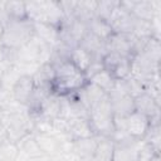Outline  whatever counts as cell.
Instances as JSON below:
<instances>
[{
    "instance_id": "1",
    "label": "cell",
    "mask_w": 161,
    "mask_h": 161,
    "mask_svg": "<svg viewBox=\"0 0 161 161\" xmlns=\"http://www.w3.org/2000/svg\"><path fill=\"white\" fill-rule=\"evenodd\" d=\"M53 67L55 69V77L52 84L53 93L67 96L69 93L77 92L88 82L86 73L78 69L69 59L60 62Z\"/></svg>"
},
{
    "instance_id": "2",
    "label": "cell",
    "mask_w": 161,
    "mask_h": 161,
    "mask_svg": "<svg viewBox=\"0 0 161 161\" xmlns=\"http://www.w3.org/2000/svg\"><path fill=\"white\" fill-rule=\"evenodd\" d=\"M26 18L33 23H43L59 28L64 20L59 1H28L25 3Z\"/></svg>"
},
{
    "instance_id": "3",
    "label": "cell",
    "mask_w": 161,
    "mask_h": 161,
    "mask_svg": "<svg viewBox=\"0 0 161 161\" xmlns=\"http://www.w3.org/2000/svg\"><path fill=\"white\" fill-rule=\"evenodd\" d=\"M34 23L29 19L10 20L5 24L0 44L6 49L18 50L34 36Z\"/></svg>"
},
{
    "instance_id": "4",
    "label": "cell",
    "mask_w": 161,
    "mask_h": 161,
    "mask_svg": "<svg viewBox=\"0 0 161 161\" xmlns=\"http://www.w3.org/2000/svg\"><path fill=\"white\" fill-rule=\"evenodd\" d=\"M88 121L97 136L112 137L114 133V116L108 94L88 109Z\"/></svg>"
},
{
    "instance_id": "5",
    "label": "cell",
    "mask_w": 161,
    "mask_h": 161,
    "mask_svg": "<svg viewBox=\"0 0 161 161\" xmlns=\"http://www.w3.org/2000/svg\"><path fill=\"white\" fill-rule=\"evenodd\" d=\"M1 125L6 130L8 140L15 145L26 135L31 133L34 130L33 119L29 116L26 107L18 111L4 113Z\"/></svg>"
},
{
    "instance_id": "6",
    "label": "cell",
    "mask_w": 161,
    "mask_h": 161,
    "mask_svg": "<svg viewBox=\"0 0 161 161\" xmlns=\"http://www.w3.org/2000/svg\"><path fill=\"white\" fill-rule=\"evenodd\" d=\"M52 47L44 43L40 38H38L35 34L34 36L20 49L15 53V62L14 64H29L40 67L42 64L47 63L52 54Z\"/></svg>"
},
{
    "instance_id": "7",
    "label": "cell",
    "mask_w": 161,
    "mask_h": 161,
    "mask_svg": "<svg viewBox=\"0 0 161 161\" xmlns=\"http://www.w3.org/2000/svg\"><path fill=\"white\" fill-rule=\"evenodd\" d=\"M108 99L111 102L114 118H123L135 111L133 98L123 91L118 79L114 82L112 91L108 93Z\"/></svg>"
},
{
    "instance_id": "8",
    "label": "cell",
    "mask_w": 161,
    "mask_h": 161,
    "mask_svg": "<svg viewBox=\"0 0 161 161\" xmlns=\"http://www.w3.org/2000/svg\"><path fill=\"white\" fill-rule=\"evenodd\" d=\"M121 5L126 8L135 18L151 21L156 15H161V1L158 0H131L121 1Z\"/></svg>"
},
{
    "instance_id": "9",
    "label": "cell",
    "mask_w": 161,
    "mask_h": 161,
    "mask_svg": "<svg viewBox=\"0 0 161 161\" xmlns=\"http://www.w3.org/2000/svg\"><path fill=\"white\" fill-rule=\"evenodd\" d=\"M102 67L116 80L123 79L130 75L131 58H127L116 53H106V55L102 59Z\"/></svg>"
},
{
    "instance_id": "10",
    "label": "cell",
    "mask_w": 161,
    "mask_h": 161,
    "mask_svg": "<svg viewBox=\"0 0 161 161\" xmlns=\"http://www.w3.org/2000/svg\"><path fill=\"white\" fill-rule=\"evenodd\" d=\"M136 19L126 8L121 5V1H118L117 6L113 9L108 23L113 30V33H122V34H131L136 23Z\"/></svg>"
},
{
    "instance_id": "11",
    "label": "cell",
    "mask_w": 161,
    "mask_h": 161,
    "mask_svg": "<svg viewBox=\"0 0 161 161\" xmlns=\"http://www.w3.org/2000/svg\"><path fill=\"white\" fill-rule=\"evenodd\" d=\"M135 111L146 116L150 123H160V102L151 94L143 92L133 98Z\"/></svg>"
},
{
    "instance_id": "12",
    "label": "cell",
    "mask_w": 161,
    "mask_h": 161,
    "mask_svg": "<svg viewBox=\"0 0 161 161\" xmlns=\"http://www.w3.org/2000/svg\"><path fill=\"white\" fill-rule=\"evenodd\" d=\"M133 43L135 38L132 34L112 33V35L106 40V50L107 53H116L127 58H132Z\"/></svg>"
},
{
    "instance_id": "13",
    "label": "cell",
    "mask_w": 161,
    "mask_h": 161,
    "mask_svg": "<svg viewBox=\"0 0 161 161\" xmlns=\"http://www.w3.org/2000/svg\"><path fill=\"white\" fill-rule=\"evenodd\" d=\"M35 142L38 143L39 148L44 155L48 157H54L57 156L62 150L65 142H63L57 135L54 133H48V132H33Z\"/></svg>"
},
{
    "instance_id": "14",
    "label": "cell",
    "mask_w": 161,
    "mask_h": 161,
    "mask_svg": "<svg viewBox=\"0 0 161 161\" xmlns=\"http://www.w3.org/2000/svg\"><path fill=\"white\" fill-rule=\"evenodd\" d=\"M96 136L88 118H77V119H67V131L65 137L68 141H74L79 138H87Z\"/></svg>"
},
{
    "instance_id": "15",
    "label": "cell",
    "mask_w": 161,
    "mask_h": 161,
    "mask_svg": "<svg viewBox=\"0 0 161 161\" xmlns=\"http://www.w3.org/2000/svg\"><path fill=\"white\" fill-rule=\"evenodd\" d=\"M78 45L82 47L92 57L93 62H102L103 57L107 53V50H106V40L99 39L98 36L93 35L91 31H88L84 35V38L80 40V43Z\"/></svg>"
},
{
    "instance_id": "16",
    "label": "cell",
    "mask_w": 161,
    "mask_h": 161,
    "mask_svg": "<svg viewBox=\"0 0 161 161\" xmlns=\"http://www.w3.org/2000/svg\"><path fill=\"white\" fill-rule=\"evenodd\" d=\"M34 88H35V86H34L33 77L31 75H21L18 79V82L14 84L10 93L15 102H18L21 106H26L29 98L33 94Z\"/></svg>"
},
{
    "instance_id": "17",
    "label": "cell",
    "mask_w": 161,
    "mask_h": 161,
    "mask_svg": "<svg viewBox=\"0 0 161 161\" xmlns=\"http://www.w3.org/2000/svg\"><path fill=\"white\" fill-rule=\"evenodd\" d=\"M101 136H92V137H87V138H79V140H74L70 142V148L72 151L82 160V161H87L89 160L94 151L96 147L98 145Z\"/></svg>"
},
{
    "instance_id": "18",
    "label": "cell",
    "mask_w": 161,
    "mask_h": 161,
    "mask_svg": "<svg viewBox=\"0 0 161 161\" xmlns=\"http://www.w3.org/2000/svg\"><path fill=\"white\" fill-rule=\"evenodd\" d=\"M75 96L86 106V108L89 109L93 104H96L98 101H101L103 97H106L107 93L104 91H102L99 87H97L96 84H93L92 82L88 80L84 87H82L80 89H78L75 92Z\"/></svg>"
},
{
    "instance_id": "19",
    "label": "cell",
    "mask_w": 161,
    "mask_h": 161,
    "mask_svg": "<svg viewBox=\"0 0 161 161\" xmlns=\"http://www.w3.org/2000/svg\"><path fill=\"white\" fill-rule=\"evenodd\" d=\"M31 77H33L35 87L48 88L52 91V84H53V80L55 77V69L49 62H47V63L42 64Z\"/></svg>"
},
{
    "instance_id": "20",
    "label": "cell",
    "mask_w": 161,
    "mask_h": 161,
    "mask_svg": "<svg viewBox=\"0 0 161 161\" xmlns=\"http://www.w3.org/2000/svg\"><path fill=\"white\" fill-rule=\"evenodd\" d=\"M59 112H60V96L57 93H50L42 104L39 117L47 121H53L57 117H59Z\"/></svg>"
},
{
    "instance_id": "21",
    "label": "cell",
    "mask_w": 161,
    "mask_h": 161,
    "mask_svg": "<svg viewBox=\"0 0 161 161\" xmlns=\"http://www.w3.org/2000/svg\"><path fill=\"white\" fill-rule=\"evenodd\" d=\"M34 31L38 38H40L44 43L50 45L52 48L55 47L59 42V30L54 25L43 24V23H34Z\"/></svg>"
},
{
    "instance_id": "22",
    "label": "cell",
    "mask_w": 161,
    "mask_h": 161,
    "mask_svg": "<svg viewBox=\"0 0 161 161\" xmlns=\"http://www.w3.org/2000/svg\"><path fill=\"white\" fill-rule=\"evenodd\" d=\"M114 142L111 137H99L93 156L87 161H112Z\"/></svg>"
},
{
    "instance_id": "23",
    "label": "cell",
    "mask_w": 161,
    "mask_h": 161,
    "mask_svg": "<svg viewBox=\"0 0 161 161\" xmlns=\"http://www.w3.org/2000/svg\"><path fill=\"white\" fill-rule=\"evenodd\" d=\"M69 60L78 69H80L83 73H86L89 69V67L92 65V63H93L92 57L82 47H79V45H75V47L72 48L70 55H69Z\"/></svg>"
},
{
    "instance_id": "24",
    "label": "cell",
    "mask_w": 161,
    "mask_h": 161,
    "mask_svg": "<svg viewBox=\"0 0 161 161\" xmlns=\"http://www.w3.org/2000/svg\"><path fill=\"white\" fill-rule=\"evenodd\" d=\"M87 24H88V31H91L93 35L98 36L102 40H107L113 33L109 23L97 16L92 18Z\"/></svg>"
},
{
    "instance_id": "25",
    "label": "cell",
    "mask_w": 161,
    "mask_h": 161,
    "mask_svg": "<svg viewBox=\"0 0 161 161\" xmlns=\"http://www.w3.org/2000/svg\"><path fill=\"white\" fill-rule=\"evenodd\" d=\"M89 82H92L93 84H96L97 87H99L102 91H104L107 94L112 91L113 86H114V82L116 79L104 69H101L98 70L97 73H94L93 75H91L88 78Z\"/></svg>"
},
{
    "instance_id": "26",
    "label": "cell",
    "mask_w": 161,
    "mask_h": 161,
    "mask_svg": "<svg viewBox=\"0 0 161 161\" xmlns=\"http://www.w3.org/2000/svg\"><path fill=\"white\" fill-rule=\"evenodd\" d=\"M5 11L8 20H23L26 18L25 3L23 1H5Z\"/></svg>"
},
{
    "instance_id": "27",
    "label": "cell",
    "mask_w": 161,
    "mask_h": 161,
    "mask_svg": "<svg viewBox=\"0 0 161 161\" xmlns=\"http://www.w3.org/2000/svg\"><path fill=\"white\" fill-rule=\"evenodd\" d=\"M21 72L14 65L11 64L5 72L4 74L1 75V86H3V89L8 91V92H11L14 84L18 82V79L21 77Z\"/></svg>"
},
{
    "instance_id": "28",
    "label": "cell",
    "mask_w": 161,
    "mask_h": 161,
    "mask_svg": "<svg viewBox=\"0 0 161 161\" xmlns=\"http://www.w3.org/2000/svg\"><path fill=\"white\" fill-rule=\"evenodd\" d=\"M142 141L148 143L150 146H152L157 152H160V142H161L160 123H150Z\"/></svg>"
},
{
    "instance_id": "29",
    "label": "cell",
    "mask_w": 161,
    "mask_h": 161,
    "mask_svg": "<svg viewBox=\"0 0 161 161\" xmlns=\"http://www.w3.org/2000/svg\"><path fill=\"white\" fill-rule=\"evenodd\" d=\"M118 1H113V0H104V1H98L97 4V9H96V15L99 19H103L106 21H108L113 9L117 6Z\"/></svg>"
},
{
    "instance_id": "30",
    "label": "cell",
    "mask_w": 161,
    "mask_h": 161,
    "mask_svg": "<svg viewBox=\"0 0 161 161\" xmlns=\"http://www.w3.org/2000/svg\"><path fill=\"white\" fill-rule=\"evenodd\" d=\"M18 155V146L10 141L0 145V161H15Z\"/></svg>"
},
{
    "instance_id": "31",
    "label": "cell",
    "mask_w": 161,
    "mask_h": 161,
    "mask_svg": "<svg viewBox=\"0 0 161 161\" xmlns=\"http://www.w3.org/2000/svg\"><path fill=\"white\" fill-rule=\"evenodd\" d=\"M6 141H9V140H8L6 130H5V127H4L3 125H0V145L4 143V142H6Z\"/></svg>"
},
{
    "instance_id": "32",
    "label": "cell",
    "mask_w": 161,
    "mask_h": 161,
    "mask_svg": "<svg viewBox=\"0 0 161 161\" xmlns=\"http://www.w3.org/2000/svg\"><path fill=\"white\" fill-rule=\"evenodd\" d=\"M28 161H52V160L47 155H42V156H36V157H30V158H28Z\"/></svg>"
},
{
    "instance_id": "33",
    "label": "cell",
    "mask_w": 161,
    "mask_h": 161,
    "mask_svg": "<svg viewBox=\"0 0 161 161\" xmlns=\"http://www.w3.org/2000/svg\"><path fill=\"white\" fill-rule=\"evenodd\" d=\"M3 60H5V48L0 44V63H1Z\"/></svg>"
},
{
    "instance_id": "34",
    "label": "cell",
    "mask_w": 161,
    "mask_h": 161,
    "mask_svg": "<svg viewBox=\"0 0 161 161\" xmlns=\"http://www.w3.org/2000/svg\"><path fill=\"white\" fill-rule=\"evenodd\" d=\"M150 161H160V153H157V155H155Z\"/></svg>"
},
{
    "instance_id": "35",
    "label": "cell",
    "mask_w": 161,
    "mask_h": 161,
    "mask_svg": "<svg viewBox=\"0 0 161 161\" xmlns=\"http://www.w3.org/2000/svg\"><path fill=\"white\" fill-rule=\"evenodd\" d=\"M3 30H4V25L0 23V39H1V35H3Z\"/></svg>"
},
{
    "instance_id": "36",
    "label": "cell",
    "mask_w": 161,
    "mask_h": 161,
    "mask_svg": "<svg viewBox=\"0 0 161 161\" xmlns=\"http://www.w3.org/2000/svg\"><path fill=\"white\" fill-rule=\"evenodd\" d=\"M1 89H3V86H1V75H0V92H1Z\"/></svg>"
}]
</instances>
